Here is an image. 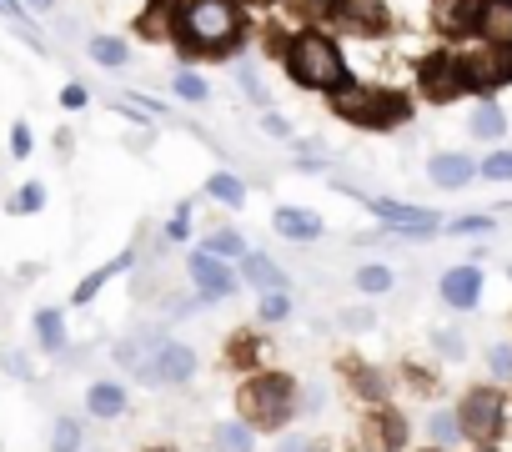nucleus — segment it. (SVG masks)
<instances>
[{
  "instance_id": "f257e3e1",
  "label": "nucleus",
  "mask_w": 512,
  "mask_h": 452,
  "mask_svg": "<svg viewBox=\"0 0 512 452\" xmlns=\"http://www.w3.org/2000/svg\"><path fill=\"white\" fill-rule=\"evenodd\" d=\"M246 36L236 0H181L176 6V46L181 56H231Z\"/></svg>"
},
{
  "instance_id": "f03ea898",
  "label": "nucleus",
  "mask_w": 512,
  "mask_h": 452,
  "mask_svg": "<svg viewBox=\"0 0 512 452\" xmlns=\"http://www.w3.org/2000/svg\"><path fill=\"white\" fill-rule=\"evenodd\" d=\"M282 61H287V76H292L302 91H347V86H352L347 56H342V51H337V41H332V36H322V31L287 36Z\"/></svg>"
},
{
  "instance_id": "7ed1b4c3",
  "label": "nucleus",
  "mask_w": 512,
  "mask_h": 452,
  "mask_svg": "<svg viewBox=\"0 0 512 452\" xmlns=\"http://www.w3.org/2000/svg\"><path fill=\"white\" fill-rule=\"evenodd\" d=\"M236 417L256 432H282L297 422V377L292 372H256L236 392Z\"/></svg>"
},
{
  "instance_id": "20e7f679",
  "label": "nucleus",
  "mask_w": 512,
  "mask_h": 452,
  "mask_svg": "<svg viewBox=\"0 0 512 452\" xmlns=\"http://www.w3.org/2000/svg\"><path fill=\"white\" fill-rule=\"evenodd\" d=\"M337 191H347V196H357L387 232H407V242H427V237H437L442 232V221H437V211L432 206H417V201H397V196H362V191H352V186H337Z\"/></svg>"
},
{
  "instance_id": "39448f33",
  "label": "nucleus",
  "mask_w": 512,
  "mask_h": 452,
  "mask_svg": "<svg viewBox=\"0 0 512 452\" xmlns=\"http://www.w3.org/2000/svg\"><path fill=\"white\" fill-rule=\"evenodd\" d=\"M196 372H201V357H196V347H186V342L166 337L161 347H151V352L141 357V367H136V382H146V387H186Z\"/></svg>"
},
{
  "instance_id": "423d86ee",
  "label": "nucleus",
  "mask_w": 512,
  "mask_h": 452,
  "mask_svg": "<svg viewBox=\"0 0 512 452\" xmlns=\"http://www.w3.org/2000/svg\"><path fill=\"white\" fill-rule=\"evenodd\" d=\"M457 422H462V437H472L477 447H487L502 427H507V402L497 387H472L457 407Z\"/></svg>"
},
{
  "instance_id": "0eeeda50",
  "label": "nucleus",
  "mask_w": 512,
  "mask_h": 452,
  "mask_svg": "<svg viewBox=\"0 0 512 452\" xmlns=\"http://www.w3.org/2000/svg\"><path fill=\"white\" fill-rule=\"evenodd\" d=\"M457 76H462V91H472V96H492L497 86L512 81V56H502V51H472V56H457Z\"/></svg>"
},
{
  "instance_id": "6e6552de",
  "label": "nucleus",
  "mask_w": 512,
  "mask_h": 452,
  "mask_svg": "<svg viewBox=\"0 0 512 452\" xmlns=\"http://www.w3.org/2000/svg\"><path fill=\"white\" fill-rule=\"evenodd\" d=\"M186 277H191V287L201 292V302H226L231 292H236V267L231 262H221V257H211V252H191L186 257Z\"/></svg>"
},
{
  "instance_id": "1a4fd4ad",
  "label": "nucleus",
  "mask_w": 512,
  "mask_h": 452,
  "mask_svg": "<svg viewBox=\"0 0 512 452\" xmlns=\"http://www.w3.org/2000/svg\"><path fill=\"white\" fill-rule=\"evenodd\" d=\"M437 297H442L452 312H472V307L482 302V267H477V262L447 267L442 282H437Z\"/></svg>"
},
{
  "instance_id": "9d476101",
  "label": "nucleus",
  "mask_w": 512,
  "mask_h": 452,
  "mask_svg": "<svg viewBox=\"0 0 512 452\" xmlns=\"http://www.w3.org/2000/svg\"><path fill=\"white\" fill-rule=\"evenodd\" d=\"M417 81H422V96H427V101H437V106L462 96L457 56H427V61H422V71H417Z\"/></svg>"
},
{
  "instance_id": "9b49d317",
  "label": "nucleus",
  "mask_w": 512,
  "mask_h": 452,
  "mask_svg": "<svg viewBox=\"0 0 512 452\" xmlns=\"http://www.w3.org/2000/svg\"><path fill=\"white\" fill-rule=\"evenodd\" d=\"M236 277H241L251 292H292V277H287L282 262L267 257V252H246V257L236 262Z\"/></svg>"
},
{
  "instance_id": "f8f14e48",
  "label": "nucleus",
  "mask_w": 512,
  "mask_h": 452,
  "mask_svg": "<svg viewBox=\"0 0 512 452\" xmlns=\"http://www.w3.org/2000/svg\"><path fill=\"white\" fill-rule=\"evenodd\" d=\"M402 442H407V417L402 412L382 407L362 422V447L367 452H402Z\"/></svg>"
},
{
  "instance_id": "ddd939ff",
  "label": "nucleus",
  "mask_w": 512,
  "mask_h": 452,
  "mask_svg": "<svg viewBox=\"0 0 512 452\" xmlns=\"http://www.w3.org/2000/svg\"><path fill=\"white\" fill-rule=\"evenodd\" d=\"M342 31H357V36H377L387 31V11L377 6V0H332V11H327Z\"/></svg>"
},
{
  "instance_id": "4468645a",
  "label": "nucleus",
  "mask_w": 512,
  "mask_h": 452,
  "mask_svg": "<svg viewBox=\"0 0 512 452\" xmlns=\"http://www.w3.org/2000/svg\"><path fill=\"white\" fill-rule=\"evenodd\" d=\"M272 226H277L287 242H317V237L327 232L322 211H312V206H277V211H272Z\"/></svg>"
},
{
  "instance_id": "2eb2a0df",
  "label": "nucleus",
  "mask_w": 512,
  "mask_h": 452,
  "mask_svg": "<svg viewBox=\"0 0 512 452\" xmlns=\"http://www.w3.org/2000/svg\"><path fill=\"white\" fill-rule=\"evenodd\" d=\"M31 332H36V347H41L46 357H66L71 327H66V312H61V307H36V312H31Z\"/></svg>"
},
{
  "instance_id": "dca6fc26",
  "label": "nucleus",
  "mask_w": 512,
  "mask_h": 452,
  "mask_svg": "<svg viewBox=\"0 0 512 452\" xmlns=\"http://www.w3.org/2000/svg\"><path fill=\"white\" fill-rule=\"evenodd\" d=\"M477 36H482L492 51L512 56V0H482V21H477Z\"/></svg>"
},
{
  "instance_id": "f3484780",
  "label": "nucleus",
  "mask_w": 512,
  "mask_h": 452,
  "mask_svg": "<svg viewBox=\"0 0 512 452\" xmlns=\"http://www.w3.org/2000/svg\"><path fill=\"white\" fill-rule=\"evenodd\" d=\"M472 176H477V161L462 156V151H437V156L427 161V181L442 186V191H462Z\"/></svg>"
},
{
  "instance_id": "a211bd4d",
  "label": "nucleus",
  "mask_w": 512,
  "mask_h": 452,
  "mask_svg": "<svg viewBox=\"0 0 512 452\" xmlns=\"http://www.w3.org/2000/svg\"><path fill=\"white\" fill-rule=\"evenodd\" d=\"M126 407H131V397H126V387H121L116 377H96V382L86 387V412H91L96 422H116Z\"/></svg>"
},
{
  "instance_id": "6ab92c4d",
  "label": "nucleus",
  "mask_w": 512,
  "mask_h": 452,
  "mask_svg": "<svg viewBox=\"0 0 512 452\" xmlns=\"http://www.w3.org/2000/svg\"><path fill=\"white\" fill-rule=\"evenodd\" d=\"M131 267H136V252L126 247V252H121V257H111L106 267H96V272H86V277L76 282V292H71V302H76V307H86V302H96V292H101V287H106L111 277H121V272H131Z\"/></svg>"
},
{
  "instance_id": "aec40b11",
  "label": "nucleus",
  "mask_w": 512,
  "mask_h": 452,
  "mask_svg": "<svg viewBox=\"0 0 512 452\" xmlns=\"http://www.w3.org/2000/svg\"><path fill=\"white\" fill-rule=\"evenodd\" d=\"M477 21H482V0H442L437 6V26L447 36H467L477 31Z\"/></svg>"
},
{
  "instance_id": "412c9836",
  "label": "nucleus",
  "mask_w": 512,
  "mask_h": 452,
  "mask_svg": "<svg viewBox=\"0 0 512 452\" xmlns=\"http://www.w3.org/2000/svg\"><path fill=\"white\" fill-rule=\"evenodd\" d=\"M467 131H472L477 141H502V136H507V111H502L492 96H482V101L472 106V116H467Z\"/></svg>"
},
{
  "instance_id": "4be33fe9",
  "label": "nucleus",
  "mask_w": 512,
  "mask_h": 452,
  "mask_svg": "<svg viewBox=\"0 0 512 452\" xmlns=\"http://www.w3.org/2000/svg\"><path fill=\"white\" fill-rule=\"evenodd\" d=\"M211 442H216V452H256V427L241 417H221L211 427Z\"/></svg>"
},
{
  "instance_id": "5701e85b",
  "label": "nucleus",
  "mask_w": 512,
  "mask_h": 452,
  "mask_svg": "<svg viewBox=\"0 0 512 452\" xmlns=\"http://www.w3.org/2000/svg\"><path fill=\"white\" fill-rule=\"evenodd\" d=\"M201 191H206L211 201H221L226 211H241V206H246V181H241V176H231V171H211Z\"/></svg>"
},
{
  "instance_id": "b1692460",
  "label": "nucleus",
  "mask_w": 512,
  "mask_h": 452,
  "mask_svg": "<svg viewBox=\"0 0 512 452\" xmlns=\"http://www.w3.org/2000/svg\"><path fill=\"white\" fill-rule=\"evenodd\" d=\"M86 56H91L101 71H121V66L131 61V46H126L121 36H91V41H86Z\"/></svg>"
},
{
  "instance_id": "393cba45",
  "label": "nucleus",
  "mask_w": 512,
  "mask_h": 452,
  "mask_svg": "<svg viewBox=\"0 0 512 452\" xmlns=\"http://www.w3.org/2000/svg\"><path fill=\"white\" fill-rule=\"evenodd\" d=\"M352 287H357L362 297H387V292L397 287V272L382 267V262H362V267L352 272Z\"/></svg>"
},
{
  "instance_id": "a878e982",
  "label": "nucleus",
  "mask_w": 512,
  "mask_h": 452,
  "mask_svg": "<svg viewBox=\"0 0 512 452\" xmlns=\"http://www.w3.org/2000/svg\"><path fill=\"white\" fill-rule=\"evenodd\" d=\"M201 252H211V257H221V262H241L246 257V242H241V232H236V226H216V232H206L201 242H196Z\"/></svg>"
},
{
  "instance_id": "bb28decb",
  "label": "nucleus",
  "mask_w": 512,
  "mask_h": 452,
  "mask_svg": "<svg viewBox=\"0 0 512 452\" xmlns=\"http://www.w3.org/2000/svg\"><path fill=\"white\" fill-rule=\"evenodd\" d=\"M81 442H86L81 417H76V412H61V417L51 422V452H81Z\"/></svg>"
},
{
  "instance_id": "cd10ccee",
  "label": "nucleus",
  "mask_w": 512,
  "mask_h": 452,
  "mask_svg": "<svg viewBox=\"0 0 512 452\" xmlns=\"http://www.w3.org/2000/svg\"><path fill=\"white\" fill-rule=\"evenodd\" d=\"M236 86H241V96H246L251 106H262V111H267V101H272V96H267L262 71H256V61H251V56H241V61H236Z\"/></svg>"
},
{
  "instance_id": "c85d7f7f",
  "label": "nucleus",
  "mask_w": 512,
  "mask_h": 452,
  "mask_svg": "<svg viewBox=\"0 0 512 452\" xmlns=\"http://www.w3.org/2000/svg\"><path fill=\"white\" fill-rule=\"evenodd\" d=\"M427 437H432V447H452V442H462V422H457V412H452V407H437V412L427 417Z\"/></svg>"
},
{
  "instance_id": "c756f323",
  "label": "nucleus",
  "mask_w": 512,
  "mask_h": 452,
  "mask_svg": "<svg viewBox=\"0 0 512 452\" xmlns=\"http://www.w3.org/2000/svg\"><path fill=\"white\" fill-rule=\"evenodd\" d=\"M292 312H297V302L287 292H262V302H256V317L262 322H287Z\"/></svg>"
},
{
  "instance_id": "7c9ffc66",
  "label": "nucleus",
  "mask_w": 512,
  "mask_h": 452,
  "mask_svg": "<svg viewBox=\"0 0 512 452\" xmlns=\"http://www.w3.org/2000/svg\"><path fill=\"white\" fill-rule=\"evenodd\" d=\"M492 226H497L492 216H457V221L442 226V232H447V237H487Z\"/></svg>"
},
{
  "instance_id": "2f4dec72",
  "label": "nucleus",
  "mask_w": 512,
  "mask_h": 452,
  "mask_svg": "<svg viewBox=\"0 0 512 452\" xmlns=\"http://www.w3.org/2000/svg\"><path fill=\"white\" fill-rule=\"evenodd\" d=\"M171 91H176L181 101H206V96H211V86H206L196 71H176V76H171Z\"/></svg>"
},
{
  "instance_id": "473e14b6",
  "label": "nucleus",
  "mask_w": 512,
  "mask_h": 452,
  "mask_svg": "<svg viewBox=\"0 0 512 452\" xmlns=\"http://www.w3.org/2000/svg\"><path fill=\"white\" fill-rule=\"evenodd\" d=\"M41 206H46V186H41V181H26V186L16 191V201H11L16 216H36Z\"/></svg>"
},
{
  "instance_id": "72a5a7b5",
  "label": "nucleus",
  "mask_w": 512,
  "mask_h": 452,
  "mask_svg": "<svg viewBox=\"0 0 512 452\" xmlns=\"http://www.w3.org/2000/svg\"><path fill=\"white\" fill-rule=\"evenodd\" d=\"M477 176H482V181H512V151H492V156H482Z\"/></svg>"
},
{
  "instance_id": "f704fd0d",
  "label": "nucleus",
  "mask_w": 512,
  "mask_h": 452,
  "mask_svg": "<svg viewBox=\"0 0 512 452\" xmlns=\"http://www.w3.org/2000/svg\"><path fill=\"white\" fill-rule=\"evenodd\" d=\"M277 452H327V442L317 432H282L277 437Z\"/></svg>"
},
{
  "instance_id": "c9c22d12",
  "label": "nucleus",
  "mask_w": 512,
  "mask_h": 452,
  "mask_svg": "<svg viewBox=\"0 0 512 452\" xmlns=\"http://www.w3.org/2000/svg\"><path fill=\"white\" fill-rule=\"evenodd\" d=\"M487 372L502 377V382L512 377V342H492V347H487Z\"/></svg>"
},
{
  "instance_id": "e433bc0d",
  "label": "nucleus",
  "mask_w": 512,
  "mask_h": 452,
  "mask_svg": "<svg viewBox=\"0 0 512 452\" xmlns=\"http://www.w3.org/2000/svg\"><path fill=\"white\" fill-rule=\"evenodd\" d=\"M166 237H171V242H186V237H191V201L176 206V216L166 221Z\"/></svg>"
},
{
  "instance_id": "4c0bfd02",
  "label": "nucleus",
  "mask_w": 512,
  "mask_h": 452,
  "mask_svg": "<svg viewBox=\"0 0 512 452\" xmlns=\"http://www.w3.org/2000/svg\"><path fill=\"white\" fill-rule=\"evenodd\" d=\"M31 151H36V136H31V126H26V121H16V126H11V156H16V161H26Z\"/></svg>"
},
{
  "instance_id": "58836bf2",
  "label": "nucleus",
  "mask_w": 512,
  "mask_h": 452,
  "mask_svg": "<svg viewBox=\"0 0 512 452\" xmlns=\"http://www.w3.org/2000/svg\"><path fill=\"white\" fill-rule=\"evenodd\" d=\"M432 347H437V357H447V362H457L467 347H462V332H432Z\"/></svg>"
},
{
  "instance_id": "ea45409f",
  "label": "nucleus",
  "mask_w": 512,
  "mask_h": 452,
  "mask_svg": "<svg viewBox=\"0 0 512 452\" xmlns=\"http://www.w3.org/2000/svg\"><path fill=\"white\" fill-rule=\"evenodd\" d=\"M0 367H6L11 377H21V382H31V377H36V367H31V357H26V352H0Z\"/></svg>"
},
{
  "instance_id": "a19ab883",
  "label": "nucleus",
  "mask_w": 512,
  "mask_h": 452,
  "mask_svg": "<svg viewBox=\"0 0 512 452\" xmlns=\"http://www.w3.org/2000/svg\"><path fill=\"white\" fill-rule=\"evenodd\" d=\"M342 327H347V332H372L377 317H372L367 307H352V312H342Z\"/></svg>"
},
{
  "instance_id": "79ce46f5",
  "label": "nucleus",
  "mask_w": 512,
  "mask_h": 452,
  "mask_svg": "<svg viewBox=\"0 0 512 452\" xmlns=\"http://www.w3.org/2000/svg\"><path fill=\"white\" fill-rule=\"evenodd\" d=\"M86 101H91V91H86V86H81V81H71V86H66V91H61V106H66V111H81V106H86Z\"/></svg>"
},
{
  "instance_id": "37998d69",
  "label": "nucleus",
  "mask_w": 512,
  "mask_h": 452,
  "mask_svg": "<svg viewBox=\"0 0 512 452\" xmlns=\"http://www.w3.org/2000/svg\"><path fill=\"white\" fill-rule=\"evenodd\" d=\"M262 126H267V136H277V141H292V121H287V116L267 111V116H262Z\"/></svg>"
},
{
  "instance_id": "c03bdc74",
  "label": "nucleus",
  "mask_w": 512,
  "mask_h": 452,
  "mask_svg": "<svg viewBox=\"0 0 512 452\" xmlns=\"http://www.w3.org/2000/svg\"><path fill=\"white\" fill-rule=\"evenodd\" d=\"M0 11H6V21H31V11H26V0H0Z\"/></svg>"
},
{
  "instance_id": "a18cd8bd",
  "label": "nucleus",
  "mask_w": 512,
  "mask_h": 452,
  "mask_svg": "<svg viewBox=\"0 0 512 452\" xmlns=\"http://www.w3.org/2000/svg\"><path fill=\"white\" fill-rule=\"evenodd\" d=\"M26 11H41L46 16V11H56V0H26Z\"/></svg>"
},
{
  "instance_id": "49530a36",
  "label": "nucleus",
  "mask_w": 512,
  "mask_h": 452,
  "mask_svg": "<svg viewBox=\"0 0 512 452\" xmlns=\"http://www.w3.org/2000/svg\"><path fill=\"white\" fill-rule=\"evenodd\" d=\"M477 452H497V447H492V442H487V447H477Z\"/></svg>"
},
{
  "instance_id": "de8ad7c7",
  "label": "nucleus",
  "mask_w": 512,
  "mask_h": 452,
  "mask_svg": "<svg viewBox=\"0 0 512 452\" xmlns=\"http://www.w3.org/2000/svg\"><path fill=\"white\" fill-rule=\"evenodd\" d=\"M151 452H176V447H151Z\"/></svg>"
},
{
  "instance_id": "09e8293b",
  "label": "nucleus",
  "mask_w": 512,
  "mask_h": 452,
  "mask_svg": "<svg viewBox=\"0 0 512 452\" xmlns=\"http://www.w3.org/2000/svg\"><path fill=\"white\" fill-rule=\"evenodd\" d=\"M427 452H442V447H427Z\"/></svg>"
},
{
  "instance_id": "8fccbe9b",
  "label": "nucleus",
  "mask_w": 512,
  "mask_h": 452,
  "mask_svg": "<svg viewBox=\"0 0 512 452\" xmlns=\"http://www.w3.org/2000/svg\"><path fill=\"white\" fill-rule=\"evenodd\" d=\"M81 452H86V447H81Z\"/></svg>"
}]
</instances>
